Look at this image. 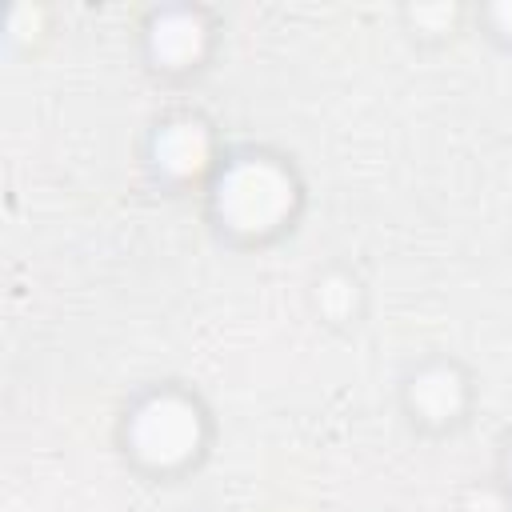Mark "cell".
Returning <instances> with one entry per match:
<instances>
[{
	"label": "cell",
	"mask_w": 512,
	"mask_h": 512,
	"mask_svg": "<svg viewBox=\"0 0 512 512\" xmlns=\"http://www.w3.org/2000/svg\"><path fill=\"white\" fill-rule=\"evenodd\" d=\"M308 308L332 332H352L368 316V284L348 260H328L308 280Z\"/></svg>",
	"instance_id": "obj_6"
},
{
	"label": "cell",
	"mask_w": 512,
	"mask_h": 512,
	"mask_svg": "<svg viewBox=\"0 0 512 512\" xmlns=\"http://www.w3.org/2000/svg\"><path fill=\"white\" fill-rule=\"evenodd\" d=\"M468 24L492 48L512 52V4H476V8H468Z\"/></svg>",
	"instance_id": "obj_7"
},
{
	"label": "cell",
	"mask_w": 512,
	"mask_h": 512,
	"mask_svg": "<svg viewBox=\"0 0 512 512\" xmlns=\"http://www.w3.org/2000/svg\"><path fill=\"white\" fill-rule=\"evenodd\" d=\"M456 512H512V496L488 476V480H472L460 500H456Z\"/></svg>",
	"instance_id": "obj_8"
},
{
	"label": "cell",
	"mask_w": 512,
	"mask_h": 512,
	"mask_svg": "<svg viewBox=\"0 0 512 512\" xmlns=\"http://www.w3.org/2000/svg\"><path fill=\"white\" fill-rule=\"evenodd\" d=\"M224 40V16L208 4H152L136 20L140 68L168 88L196 84Z\"/></svg>",
	"instance_id": "obj_5"
},
{
	"label": "cell",
	"mask_w": 512,
	"mask_h": 512,
	"mask_svg": "<svg viewBox=\"0 0 512 512\" xmlns=\"http://www.w3.org/2000/svg\"><path fill=\"white\" fill-rule=\"evenodd\" d=\"M112 444L144 484H184L216 448V412L208 396L180 376L144 380L116 408Z\"/></svg>",
	"instance_id": "obj_2"
},
{
	"label": "cell",
	"mask_w": 512,
	"mask_h": 512,
	"mask_svg": "<svg viewBox=\"0 0 512 512\" xmlns=\"http://www.w3.org/2000/svg\"><path fill=\"white\" fill-rule=\"evenodd\" d=\"M228 140L220 124L196 104H168L160 108L140 140H136V168L140 180L156 196H196L212 180Z\"/></svg>",
	"instance_id": "obj_3"
},
{
	"label": "cell",
	"mask_w": 512,
	"mask_h": 512,
	"mask_svg": "<svg viewBox=\"0 0 512 512\" xmlns=\"http://www.w3.org/2000/svg\"><path fill=\"white\" fill-rule=\"evenodd\" d=\"M308 212V180L292 152L268 140H228L200 192L204 228L220 248L264 252L284 244Z\"/></svg>",
	"instance_id": "obj_1"
},
{
	"label": "cell",
	"mask_w": 512,
	"mask_h": 512,
	"mask_svg": "<svg viewBox=\"0 0 512 512\" xmlns=\"http://www.w3.org/2000/svg\"><path fill=\"white\" fill-rule=\"evenodd\" d=\"M396 408L412 436L440 444L472 424L480 408V380L456 352H420L396 376Z\"/></svg>",
	"instance_id": "obj_4"
},
{
	"label": "cell",
	"mask_w": 512,
	"mask_h": 512,
	"mask_svg": "<svg viewBox=\"0 0 512 512\" xmlns=\"http://www.w3.org/2000/svg\"><path fill=\"white\" fill-rule=\"evenodd\" d=\"M492 480L512 496V424L496 440V460H492Z\"/></svg>",
	"instance_id": "obj_9"
}]
</instances>
